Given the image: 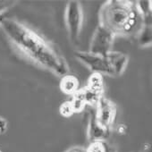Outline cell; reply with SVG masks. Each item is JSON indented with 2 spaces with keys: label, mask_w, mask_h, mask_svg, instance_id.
Here are the masks:
<instances>
[{
  "label": "cell",
  "mask_w": 152,
  "mask_h": 152,
  "mask_svg": "<svg viewBox=\"0 0 152 152\" xmlns=\"http://www.w3.org/2000/svg\"><path fill=\"white\" fill-rule=\"evenodd\" d=\"M59 87L63 93L72 97L80 90V81L76 76L68 73L61 77Z\"/></svg>",
  "instance_id": "ba28073f"
},
{
  "label": "cell",
  "mask_w": 152,
  "mask_h": 152,
  "mask_svg": "<svg viewBox=\"0 0 152 152\" xmlns=\"http://www.w3.org/2000/svg\"><path fill=\"white\" fill-rule=\"evenodd\" d=\"M0 28L8 41L23 56L38 66L63 77L70 67L66 59L47 39L14 18H3Z\"/></svg>",
  "instance_id": "6da1fadb"
},
{
  "label": "cell",
  "mask_w": 152,
  "mask_h": 152,
  "mask_svg": "<svg viewBox=\"0 0 152 152\" xmlns=\"http://www.w3.org/2000/svg\"><path fill=\"white\" fill-rule=\"evenodd\" d=\"M86 87L95 93H98L101 96H104V90H105V85H104V77L103 75L100 73L97 72H92L87 82Z\"/></svg>",
  "instance_id": "9c48e42d"
},
{
  "label": "cell",
  "mask_w": 152,
  "mask_h": 152,
  "mask_svg": "<svg viewBox=\"0 0 152 152\" xmlns=\"http://www.w3.org/2000/svg\"><path fill=\"white\" fill-rule=\"evenodd\" d=\"M99 24L115 37H137L144 25V21L136 2L108 0L99 9Z\"/></svg>",
  "instance_id": "7a4b0ae2"
},
{
  "label": "cell",
  "mask_w": 152,
  "mask_h": 152,
  "mask_svg": "<svg viewBox=\"0 0 152 152\" xmlns=\"http://www.w3.org/2000/svg\"><path fill=\"white\" fill-rule=\"evenodd\" d=\"M127 130H128L127 126H126L125 124H118V125L116 126V128H115L116 132H117L118 134H121V135L125 134V133L127 132Z\"/></svg>",
  "instance_id": "2e32d148"
},
{
  "label": "cell",
  "mask_w": 152,
  "mask_h": 152,
  "mask_svg": "<svg viewBox=\"0 0 152 152\" xmlns=\"http://www.w3.org/2000/svg\"><path fill=\"white\" fill-rule=\"evenodd\" d=\"M111 152H112V151H111Z\"/></svg>",
  "instance_id": "d6986e66"
},
{
  "label": "cell",
  "mask_w": 152,
  "mask_h": 152,
  "mask_svg": "<svg viewBox=\"0 0 152 152\" xmlns=\"http://www.w3.org/2000/svg\"><path fill=\"white\" fill-rule=\"evenodd\" d=\"M8 129V122L7 120L0 115V135L5 134Z\"/></svg>",
  "instance_id": "9a60e30c"
},
{
  "label": "cell",
  "mask_w": 152,
  "mask_h": 152,
  "mask_svg": "<svg viewBox=\"0 0 152 152\" xmlns=\"http://www.w3.org/2000/svg\"><path fill=\"white\" fill-rule=\"evenodd\" d=\"M111 129L103 126L96 118L95 108L89 113V120L87 126V137L90 142L94 140H106L109 136Z\"/></svg>",
  "instance_id": "52a82bcc"
},
{
  "label": "cell",
  "mask_w": 152,
  "mask_h": 152,
  "mask_svg": "<svg viewBox=\"0 0 152 152\" xmlns=\"http://www.w3.org/2000/svg\"><path fill=\"white\" fill-rule=\"evenodd\" d=\"M115 36L105 27L98 24L90 45V53L106 55L112 51Z\"/></svg>",
  "instance_id": "5b68a950"
},
{
  "label": "cell",
  "mask_w": 152,
  "mask_h": 152,
  "mask_svg": "<svg viewBox=\"0 0 152 152\" xmlns=\"http://www.w3.org/2000/svg\"><path fill=\"white\" fill-rule=\"evenodd\" d=\"M15 1H0V16L15 7Z\"/></svg>",
  "instance_id": "5bb4252c"
},
{
  "label": "cell",
  "mask_w": 152,
  "mask_h": 152,
  "mask_svg": "<svg viewBox=\"0 0 152 152\" xmlns=\"http://www.w3.org/2000/svg\"><path fill=\"white\" fill-rule=\"evenodd\" d=\"M74 57L88 67L91 72H97L112 77L122 75L129 62L127 55L113 50L106 55H96L90 53L89 51L77 50L74 52Z\"/></svg>",
  "instance_id": "3957f363"
},
{
  "label": "cell",
  "mask_w": 152,
  "mask_h": 152,
  "mask_svg": "<svg viewBox=\"0 0 152 152\" xmlns=\"http://www.w3.org/2000/svg\"><path fill=\"white\" fill-rule=\"evenodd\" d=\"M66 152H86V150H85V148H81V147H74V148L68 149Z\"/></svg>",
  "instance_id": "e0dca14e"
},
{
  "label": "cell",
  "mask_w": 152,
  "mask_h": 152,
  "mask_svg": "<svg viewBox=\"0 0 152 152\" xmlns=\"http://www.w3.org/2000/svg\"><path fill=\"white\" fill-rule=\"evenodd\" d=\"M0 152H2V151H1V150H0Z\"/></svg>",
  "instance_id": "ac0fdd59"
},
{
  "label": "cell",
  "mask_w": 152,
  "mask_h": 152,
  "mask_svg": "<svg viewBox=\"0 0 152 152\" xmlns=\"http://www.w3.org/2000/svg\"><path fill=\"white\" fill-rule=\"evenodd\" d=\"M138 42L141 48H149L152 43V26L151 24H144L139 34L137 35Z\"/></svg>",
  "instance_id": "30bf717a"
},
{
  "label": "cell",
  "mask_w": 152,
  "mask_h": 152,
  "mask_svg": "<svg viewBox=\"0 0 152 152\" xmlns=\"http://www.w3.org/2000/svg\"><path fill=\"white\" fill-rule=\"evenodd\" d=\"M95 108V115L97 120L105 127L111 129L117 115V108L115 104L103 96L97 103Z\"/></svg>",
  "instance_id": "8992f818"
},
{
  "label": "cell",
  "mask_w": 152,
  "mask_h": 152,
  "mask_svg": "<svg viewBox=\"0 0 152 152\" xmlns=\"http://www.w3.org/2000/svg\"><path fill=\"white\" fill-rule=\"evenodd\" d=\"M70 101H71L74 114L75 113H82L83 111H84V109L87 106L81 90H79L77 93L74 94L72 97V99Z\"/></svg>",
  "instance_id": "8fae6325"
},
{
  "label": "cell",
  "mask_w": 152,
  "mask_h": 152,
  "mask_svg": "<svg viewBox=\"0 0 152 152\" xmlns=\"http://www.w3.org/2000/svg\"><path fill=\"white\" fill-rule=\"evenodd\" d=\"M59 114L63 117H65V118H70L71 116H72L74 115V112H73V109H72L70 100H66L60 105Z\"/></svg>",
  "instance_id": "4fadbf2b"
},
{
  "label": "cell",
  "mask_w": 152,
  "mask_h": 152,
  "mask_svg": "<svg viewBox=\"0 0 152 152\" xmlns=\"http://www.w3.org/2000/svg\"><path fill=\"white\" fill-rule=\"evenodd\" d=\"M86 152H111V148L106 140H94L90 142L89 146L85 148Z\"/></svg>",
  "instance_id": "7c38bea8"
},
{
  "label": "cell",
  "mask_w": 152,
  "mask_h": 152,
  "mask_svg": "<svg viewBox=\"0 0 152 152\" xmlns=\"http://www.w3.org/2000/svg\"><path fill=\"white\" fill-rule=\"evenodd\" d=\"M65 26L70 41L73 45H78L83 25V12L79 1H69L64 11Z\"/></svg>",
  "instance_id": "277c9868"
}]
</instances>
